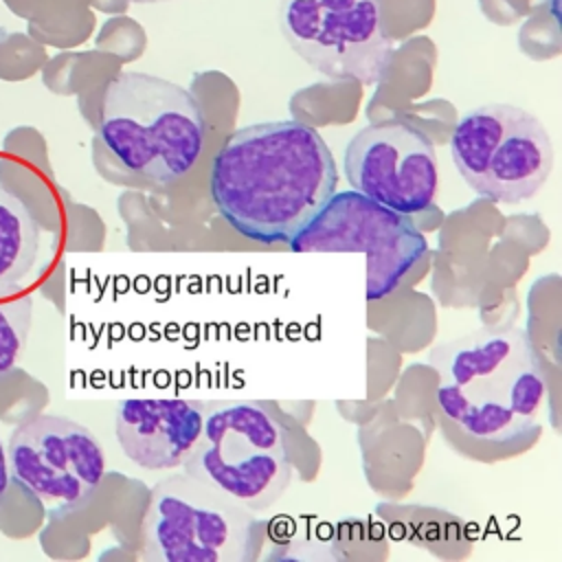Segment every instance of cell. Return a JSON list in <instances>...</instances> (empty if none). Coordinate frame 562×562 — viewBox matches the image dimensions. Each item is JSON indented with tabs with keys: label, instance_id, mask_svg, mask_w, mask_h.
<instances>
[{
	"label": "cell",
	"instance_id": "obj_14",
	"mask_svg": "<svg viewBox=\"0 0 562 562\" xmlns=\"http://www.w3.org/2000/svg\"><path fill=\"white\" fill-rule=\"evenodd\" d=\"M7 485H9V463H7V452L0 439V498L7 492Z\"/></svg>",
	"mask_w": 562,
	"mask_h": 562
},
{
	"label": "cell",
	"instance_id": "obj_10",
	"mask_svg": "<svg viewBox=\"0 0 562 562\" xmlns=\"http://www.w3.org/2000/svg\"><path fill=\"white\" fill-rule=\"evenodd\" d=\"M342 167L353 191L402 215L426 211L439 189L435 147L404 119L358 130L345 147Z\"/></svg>",
	"mask_w": 562,
	"mask_h": 562
},
{
	"label": "cell",
	"instance_id": "obj_1",
	"mask_svg": "<svg viewBox=\"0 0 562 562\" xmlns=\"http://www.w3.org/2000/svg\"><path fill=\"white\" fill-rule=\"evenodd\" d=\"M323 136L301 121H263L233 132L211 165V200L244 237L288 244L336 193Z\"/></svg>",
	"mask_w": 562,
	"mask_h": 562
},
{
	"label": "cell",
	"instance_id": "obj_11",
	"mask_svg": "<svg viewBox=\"0 0 562 562\" xmlns=\"http://www.w3.org/2000/svg\"><path fill=\"white\" fill-rule=\"evenodd\" d=\"M204 404L187 397H127L116 404L114 432L125 457L145 470L182 465L200 437Z\"/></svg>",
	"mask_w": 562,
	"mask_h": 562
},
{
	"label": "cell",
	"instance_id": "obj_7",
	"mask_svg": "<svg viewBox=\"0 0 562 562\" xmlns=\"http://www.w3.org/2000/svg\"><path fill=\"white\" fill-rule=\"evenodd\" d=\"M290 48L334 81L378 83L393 64L382 0H279Z\"/></svg>",
	"mask_w": 562,
	"mask_h": 562
},
{
	"label": "cell",
	"instance_id": "obj_12",
	"mask_svg": "<svg viewBox=\"0 0 562 562\" xmlns=\"http://www.w3.org/2000/svg\"><path fill=\"white\" fill-rule=\"evenodd\" d=\"M40 224L29 206L0 184V299L15 294L35 268Z\"/></svg>",
	"mask_w": 562,
	"mask_h": 562
},
{
	"label": "cell",
	"instance_id": "obj_6",
	"mask_svg": "<svg viewBox=\"0 0 562 562\" xmlns=\"http://www.w3.org/2000/svg\"><path fill=\"white\" fill-rule=\"evenodd\" d=\"M450 154L474 193L505 204L533 198L553 169L544 123L512 103H485L465 112L452 130Z\"/></svg>",
	"mask_w": 562,
	"mask_h": 562
},
{
	"label": "cell",
	"instance_id": "obj_9",
	"mask_svg": "<svg viewBox=\"0 0 562 562\" xmlns=\"http://www.w3.org/2000/svg\"><path fill=\"white\" fill-rule=\"evenodd\" d=\"M11 479L50 512L81 505L105 474L99 439L81 424L59 415H35L9 439Z\"/></svg>",
	"mask_w": 562,
	"mask_h": 562
},
{
	"label": "cell",
	"instance_id": "obj_2",
	"mask_svg": "<svg viewBox=\"0 0 562 562\" xmlns=\"http://www.w3.org/2000/svg\"><path fill=\"white\" fill-rule=\"evenodd\" d=\"M430 364L439 411L468 437L512 443L538 430L547 378L525 329H476L437 345Z\"/></svg>",
	"mask_w": 562,
	"mask_h": 562
},
{
	"label": "cell",
	"instance_id": "obj_3",
	"mask_svg": "<svg viewBox=\"0 0 562 562\" xmlns=\"http://www.w3.org/2000/svg\"><path fill=\"white\" fill-rule=\"evenodd\" d=\"M204 136L202 105L180 83L136 70L108 81L99 138L130 173L171 184L193 169Z\"/></svg>",
	"mask_w": 562,
	"mask_h": 562
},
{
	"label": "cell",
	"instance_id": "obj_5",
	"mask_svg": "<svg viewBox=\"0 0 562 562\" xmlns=\"http://www.w3.org/2000/svg\"><path fill=\"white\" fill-rule=\"evenodd\" d=\"M261 522L217 487L176 474L149 492L143 555L149 562H246L259 551Z\"/></svg>",
	"mask_w": 562,
	"mask_h": 562
},
{
	"label": "cell",
	"instance_id": "obj_15",
	"mask_svg": "<svg viewBox=\"0 0 562 562\" xmlns=\"http://www.w3.org/2000/svg\"><path fill=\"white\" fill-rule=\"evenodd\" d=\"M132 2H138V4H154V2H169V0H132Z\"/></svg>",
	"mask_w": 562,
	"mask_h": 562
},
{
	"label": "cell",
	"instance_id": "obj_4",
	"mask_svg": "<svg viewBox=\"0 0 562 562\" xmlns=\"http://www.w3.org/2000/svg\"><path fill=\"white\" fill-rule=\"evenodd\" d=\"M182 468L250 512L268 509L292 474L285 428L257 402L204 404L200 437Z\"/></svg>",
	"mask_w": 562,
	"mask_h": 562
},
{
	"label": "cell",
	"instance_id": "obj_13",
	"mask_svg": "<svg viewBox=\"0 0 562 562\" xmlns=\"http://www.w3.org/2000/svg\"><path fill=\"white\" fill-rule=\"evenodd\" d=\"M33 299L20 296L0 303V375L15 369L29 340Z\"/></svg>",
	"mask_w": 562,
	"mask_h": 562
},
{
	"label": "cell",
	"instance_id": "obj_8",
	"mask_svg": "<svg viewBox=\"0 0 562 562\" xmlns=\"http://www.w3.org/2000/svg\"><path fill=\"white\" fill-rule=\"evenodd\" d=\"M288 246L294 252L364 255L369 301L391 294L428 252L426 237L408 215L358 191L334 193Z\"/></svg>",
	"mask_w": 562,
	"mask_h": 562
}]
</instances>
